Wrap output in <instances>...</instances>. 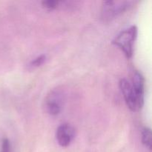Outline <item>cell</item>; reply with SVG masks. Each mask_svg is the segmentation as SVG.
<instances>
[{"instance_id":"cell-1","label":"cell","mask_w":152,"mask_h":152,"mask_svg":"<svg viewBox=\"0 0 152 152\" xmlns=\"http://www.w3.org/2000/svg\"><path fill=\"white\" fill-rule=\"evenodd\" d=\"M137 37V28L132 25L120 32L113 39L112 44L118 47L127 58H131L134 53V45Z\"/></svg>"},{"instance_id":"cell-2","label":"cell","mask_w":152,"mask_h":152,"mask_svg":"<svg viewBox=\"0 0 152 152\" xmlns=\"http://www.w3.org/2000/svg\"><path fill=\"white\" fill-rule=\"evenodd\" d=\"M120 88L129 109L132 111H140L144 105V96L138 94L133 88L130 81L126 79L120 80Z\"/></svg>"},{"instance_id":"cell-3","label":"cell","mask_w":152,"mask_h":152,"mask_svg":"<svg viewBox=\"0 0 152 152\" xmlns=\"http://www.w3.org/2000/svg\"><path fill=\"white\" fill-rule=\"evenodd\" d=\"M131 1H105L102 2V18L109 21L123 13L132 6Z\"/></svg>"},{"instance_id":"cell-4","label":"cell","mask_w":152,"mask_h":152,"mask_svg":"<svg viewBox=\"0 0 152 152\" xmlns=\"http://www.w3.org/2000/svg\"><path fill=\"white\" fill-rule=\"evenodd\" d=\"M65 96L59 89H53L45 98V108L51 116H56L61 112L63 107Z\"/></svg>"},{"instance_id":"cell-5","label":"cell","mask_w":152,"mask_h":152,"mask_svg":"<svg viewBox=\"0 0 152 152\" xmlns=\"http://www.w3.org/2000/svg\"><path fill=\"white\" fill-rule=\"evenodd\" d=\"M74 137H75V130L74 127L68 123L60 125L56 129V138L60 146H68L74 140Z\"/></svg>"},{"instance_id":"cell-6","label":"cell","mask_w":152,"mask_h":152,"mask_svg":"<svg viewBox=\"0 0 152 152\" xmlns=\"http://www.w3.org/2000/svg\"><path fill=\"white\" fill-rule=\"evenodd\" d=\"M142 142L147 148L151 149V131L149 128L145 127L142 130Z\"/></svg>"},{"instance_id":"cell-7","label":"cell","mask_w":152,"mask_h":152,"mask_svg":"<svg viewBox=\"0 0 152 152\" xmlns=\"http://www.w3.org/2000/svg\"><path fill=\"white\" fill-rule=\"evenodd\" d=\"M60 3L61 1H57V0H48V1H43L42 2V7L48 10H52L57 8Z\"/></svg>"},{"instance_id":"cell-8","label":"cell","mask_w":152,"mask_h":152,"mask_svg":"<svg viewBox=\"0 0 152 152\" xmlns=\"http://www.w3.org/2000/svg\"><path fill=\"white\" fill-rule=\"evenodd\" d=\"M45 59L46 56H45V55H40V56L35 58V59L31 62L30 65H31L32 68H37V67H39L41 65H42V64L44 63L45 61Z\"/></svg>"}]
</instances>
